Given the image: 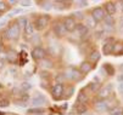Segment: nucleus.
Returning <instances> with one entry per match:
<instances>
[{"mask_svg":"<svg viewBox=\"0 0 123 115\" xmlns=\"http://www.w3.org/2000/svg\"><path fill=\"white\" fill-rule=\"evenodd\" d=\"M6 24V20H1V21H0V28H1L3 26H5Z\"/></svg>","mask_w":123,"mask_h":115,"instance_id":"36","label":"nucleus"},{"mask_svg":"<svg viewBox=\"0 0 123 115\" xmlns=\"http://www.w3.org/2000/svg\"><path fill=\"white\" fill-rule=\"evenodd\" d=\"M104 24H105V27L106 28H112L113 26H115V21H113V18L111 17V16H107V17H105V20H104Z\"/></svg>","mask_w":123,"mask_h":115,"instance_id":"19","label":"nucleus"},{"mask_svg":"<svg viewBox=\"0 0 123 115\" xmlns=\"http://www.w3.org/2000/svg\"><path fill=\"white\" fill-rule=\"evenodd\" d=\"M95 110L98 111V113H105L107 109H109V107H110V104H109V102L107 101H105V99H100V101H98L96 103H95Z\"/></svg>","mask_w":123,"mask_h":115,"instance_id":"9","label":"nucleus"},{"mask_svg":"<svg viewBox=\"0 0 123 115\" xmlns=\"http://www.w3.org/2000/svg\"><path fill=\"white\" fill-rule=\"evenodd\" d=\"M62 23H63V26L66 27L67 31H73V30H76L77 23H76V20L72 17V16H68V17H66Z\"/></svg>","mask_w":123,"mask_h":115,"instance_id":"7","label":"nucleus"},{"mask_svg":"<svg viewBox=\"0 0 123 115\" xmlns=\"http://www.w3.org/2000/svg\"><path fill=\"white\" fill-rule=\"evenodd\" d=\"M79 115H90V114L88 113V111H85V113H83V114H79Z\"/></svg>","mask_w":123,"mask_h":115,"instance_id":"40","label":"nucleus"},{"mask_svg":"<svg viewBox=\"0 0 123 115\" xmlns=\"http://www.w3.org/2000/svg\"><path fill=\"white\" fill-rule=\"evenodd\" d=\"M44 109L43 108H34V109H29L28 114H34V115H38V114H44Z\"/></svg>","mask_w":123,"mask_h":115,"instance_id":"23","label":"nucleus"},{"mask_svg":"<svg viewBox=\"0 0 123 115\" xmlns=\"http://www.w3.org/2000/svg\"><path fill=\"white\" fill-rule=\"evenodd\" d=\"M31 87H32V85H31L29 83H22V84H21V86H20V89H21L23 92H26V91L31 90Z\"/></svg>","mask_w":123,"mask_h":115,"instance_id":"27","label":"nucleus"},{"mask_svg":"<svg viewBox=\"0 0 123 115\" xmlns=\"http://www.w3.org/2000/svg\"><path fill=\"white\" fill-rule=\"evenodd\" d=\"M7 9H9V6H7V4L5 1H0V13L7 11Z\"/></svg>","mask_w":123,"mask_h":115,"instance_id":"30","label":"nucleus"},{"mask_svg":"<svg viewBox=\"0 0 123 115\" xmlns=\"http://www.w3.org/2000/svg\"><path fill=\"white\" fill-rule=\"evenodd\" d=\"M96 24H98V22L92 17V16L85 20V26H86L88 28H94V27H96Z\"/></svg>","mask_w":123,"mask_h":115,"instance_id":"21","label":"nucleus"},{"mask_svg":"<svg viewBox=\"0 0 123 115\" xmlns=\"http://www.w3.org/2000/svg\"><path fill=\"white\" fill-rule=\"evenodd\" d=\"M77 4H78V6H80V7H84V6H88V1H78Z\"/></svg>","mask_w":123,"mask_h":115,"instance_id":"32","label":"nucleus"},{"mask_svg":"<svg viewBox=\"0 0 123 115\" xmlns=\"http://www.w3.org/2000/svg\"><path fill=\"white\" fill-rule=\"evenodd\" d=\"M20 4H21L22 6H29V5L32 4V3H31V1H21Z\"/></svg>","mask_w":123,"mask_h":115,"instance_id":"33","label":"nucleus"},{"mask_svg":"<svg viewBox=\"0 0 123 115\" xmlns=\"http://www.w3.org/2000/svg\"><path fill=\"white\" fill-rule=\"evenodd\" d=\"M110 115H123V108L121 107H116L110 111Z\"/></svg>","mask_w":123,"mask_h":115,"instance_id":"22","label":"nucleus"},{"mask_svg":"<svg viewBox=\"0 0 123 115\" xmlns=\"http://www.w3.org/2000/svg\"><path fill=\"white\" fill-rule=\"evenodd\" d=\"M117 11V7H116V4L112 3V1H107L105 4V12H107L109 16H113Z\"/></svg>","mask_w":123,"mask_h":115,"instance_id":"13","label":"nucleus"},{"mask_svg":"<svg viewBox=\"0 0 123 115\" xmlns=\"http://www.w3.org/2000/svg\"><path fill=\"white\" fill-rule=\"evenodd\" d=\"M3 51V42H0V52Z\"/></svg>","mask_w":123,"mask_h":115,"instance_id":"39","label":"nucleus"},{"mask_svg":"<svg viewBox=\"0 0 123 115\" xmlns=\"http://www.w3.org/2000/svg\"><path fill=\"white\" fill-rule=\"evenodd\" d=\"M80 74H82V73H80L78 69H76V68H73V67H69V68H67V69L65 70L63 76H65L66 79H68V80L78 81V80L82 79V75H80Z\"/></svg>","mask_w":123,"mask_h":115,"instance_id":"2","label":"nucleus"},{"mask_svg":"<svg viewBox=\"0 0 123 115\" xmlns=\"http://www.w3.org/2000/svg\"><path fill=\"white\" fill-rule=\"evenodd\" d=\"M3 67H4V61H3V59H0V69H1Z\"/></svg>","mask_w":123,"mask_h":115,"instance_id":"38","label":"nucleus"},{"mask_svg":"<svg viewBox=\"0 0 123 115\" xmlns=\"http://www.w3.org/2000/svg\"><path fill=\"white\" fill-rule=\"evenodd\" d=\"M85 111H88L86 104H78V105H77V113H78V114H83V113H85Z\"/></svg>","mask_w":123,"mask_h":115,"instance_id":"25","label":"nucleus"},{"mask_svg":"<svg viewBox=\"0 0 123 115\" xmlns=\"http://www.w3.org/2000/svg\"><path fill=\"white\" fill-rule=\"evenodd\" d=\"M113 91V86L111 84H107L102 87H100V90L98 91V97L100 99H105V98H107Z\"/></svg>","mask_w":123,"mask_h":115,"instance_id":"3","label":"nucleus"},{"mask_svg":"<svg viewBox=\"0 0 123 115\" xmlns=\"http://www.w3.org/2000/svg\"><path fill=\"white\" fill-rule=\"evenodd\" d=\"M51 92H52V94H54L55 98L61 97V94H63V85L62 84L54 85V86H52V89H51Z\"/></svg>","mask_w":123,"mask_h":115,"instance_id":"14","label":"nucleus"},{"mask_svg":"<svg viewBox=\"0 0 123 115\" xmlns=\"http://www.w3.org/2000/svg\"><path fill=\"white\" fill-rule=\"evenodd\" d=\"M119 26H121V30H123V17L119 18Z\"/></svg>","mask_w":123,"mask_h":115,"instance_id":"35","label":"nucleus"},{"mask_svg":"<svg viewBox=\"0 0 123 115\" xmlns=\"http://www.w3.org/2000/svg\"><path fill=\"white\" fill-rule=\"evenodd\" d=\"M76 31H77V34L79 35V37H85V35H88V33H89V28H88L85 24H82V23H79V24H77V27H76Z\"/></svg>","mask_w":123,"mask_h":115,"instance_id":"12","label":"nucleus"},{"mask_svg":"<svg viewBox=\"0 0 123 115\" xmlns=\"http://www.w3.org/2000/svg\"><path fill=\"white\" fill-rule=\"evenodd\" d=\"M45 56H46V52H45V50H44L43 47L37 46V47H34L33 50H32V57H33V59H36L38 62H40L42 59L46 58Z\"/></svg>","mask_w":123,"mask_h":115,"instance_id":"5","label":"nucleus"},{"mask_svg":"<svg viewBox=\"0 0 123 115\" xmlns=\"http://www.w3.org/2000/svg\"><path fill=\"white\" fill-rule=\"evenodd\" d=\"M77 102L79 104H85L88 102V94L84 92V91H80L77 96Z\"/></svg>","mask_w":123,"mask_h":115,"instance_id":"16","label":"nucleus"},{"mask_svg":"<svg viewBox=\"0 0 123 115\" xmlns=\"http://www.w3.org/2000/svg\"><path fill=\"white\" fill-rule=\"evenodd\" d=\"M72 17H77V18H79V20H82L83 18V13L79 11V12H74L73 15H72Z\"/></svg>","mask_w":123,"mask_h":115,"instance_id":"31","label":"nucleus"},{"mask_svg":"<svg viewBox=\"0 0 123 115\" xmlns=\"http://www.w3.org/2000/svg\"><path fill=\"white\" fill-rule=\"evenodd\" d=\"M39 64L42 65L43 68H45V69H50V68L54 67V63H52V61H50V59H48V58L42 59V61L39 62Z\"/></svg>","mask_w":123,"mask_h":115,"instance_id":"18","label":"nucleus"},{"mask_svg":"<svg viewBox=\"0 0 123 115\" xmlns=\"http://www.w3.org/2000/svg\"><path fill=\"white\" fill-rule=\"evenodd\" d=\"M20 27H21V26H20L18 23H16V22L9 26L6 35H7V38H9L10 40H16L17 38L20 37V31H21Z\"/></svg>","mask_w":123,"mask_h":115,"instance_id":"1","label":"nucleus"},{"mask_svg":"<svg viewBox=\"0 0 123 115\" xmlns=\"http://www.w3.org/2000/svg\"><path fill=\"white\" fill-rule=\"evenodd\" d=\"M33 33H34V26L31 22H28L25 26V35L26 37H31V35H33Z\"/></svg>","mask_w":123,"mask_h":115,"instance_id":"17","label":"nucleus"},{"mask_svg":"<svg viewBox=\"0 0 123 115\" xmlns=\"http://www.w3.org/2000/svg\"><path fill=\"white\" fill-rule=\"evenodd\" d=\"M121 5H122V11H123V1H121Z\"/></svg>","mask_w":123,"mask_h":115,"instance_id":"41","label":"nucleus"},{"mask_svg":"<svg viewBox=\"0 0 123 115\" xmlns=\"http://www.w3.org/2000/svg\"><path fill=\"white\" fill-rule=\"evenodd\" d=\"M92 69H93V65H92L90 62H88V61L82 62L80 65H79V72H80L82 74H88Z\"/></svg>","mask_w":123,"mask_h":115,"instance_id":"15","label":"nucleus"},{"mask_svg":"<svg viewBox=\"0 0 123 115\" xmlns=\"http://www.w3.org/2000/svg\"><path fill=\"white\" fill-rule=\"evenodd\" d=\"M89 89H90V91H93V92H98V91L100 90V86H99V84L92 83V84L89 85Z\"/></svg>","mask_w":123,"mask_h":115,"instance_id":"29","label":"nucleus"},{"mask_svg":"<svg viewBox=\"0 0 123 115\" xmlns=\"http://www.w3.org/2000/svg\"><path fill=\"white\" fill-rule=\"evenodd\" d=\"M118 90H119L121 92H123V83H121V84L118 85Z\"/></svg>","mask_w":123,"mask_h":115,"instance_id":"37","label":"nucleus"},{"mask_svg":"<svg viewBox=\"0 0 123 115\" xmlns=\"http://www.w3.org/2000/svg\"><path fill=\"white\" fill-rule=\"evenodd\" d=\"M113 39H107L106 40V42L104 44V46H102V52H104V55H110V53H112L113 52Z\"/></svg>","mask_w":123,"mask_h":115,"instance_id":"10","label":"nucleus"},{"mask_svg":"<svg viewBox=\"0 0 123 115\" xmlns=\"http://www.w3.org/2000/svg\"><path fill=\"white\" fill-rule=\"evenodd\" d=\"M54 33L56 34V37H65L68 31H67L66 27L63 26V23L57 22V23H55V26H54Z\"/></svg>","mask_w":123,"mask_h":115,"instance_id":"8","label":"nucleus"},{"mask_svg":"<svg viewBox=\"0 0 123 115\" xmlns=\"http://www.w3.org/2000/svg\"><path fill=\"white\" fill-rule=\"evenodd\" d=\"M105 69L107 72V75H113L115 74V69L112 68L111 64H105Z\"/></svg>","mask_w":123,"mask_h":115,"instance_id":"26","label":"nucleus"},{"mask_svg":"<svg viewBox=\"0 0 123 115\" xmlns=\"http://www.w3.org/2000/svg\"><path fill=\"white\" fill-rule=\"evenodd\" d=\"M117 81L121 84V83H123V74H121V75H118L117 76Z\"/></svg>","mask_w":123,"mask_h":115,"instance_id":"34","label":"nucleus"},{"mask_svg":"<svg viewBox=\"0 0 123 115\" xmlns=\"http://www.w3.org/2000/svg\"><path fill=\"white\" fill-rule=\"evenodd\" d=\"M48 23H49V16H39L34 21V28L38 30H43L46 28Z\"/></svg>","mask_w":123,"mask_h":115,"instance_id":"4","label":"nucleus"},{"mask_svg":"<svg viewBox=\"0 0 123 115\" xmlns=\"http://www.w3.org/2000/svg\"><path fill=\"white\" fill-rule=\"evenodd\" d=\"M9 104H10L9 99H6V98H0V108H6Z\"/></svg>","mask_w":123,"mask_h":115,"instance_id":"28","label":"nucleus"},{"mask_svg":"<svg viewBox=\"0 0 123 115\" xmlns=\"http://www.w3.org/2000/svg\"><path fill=\"white\" fill-rule=\"evenodd\" d=\"M99 59H100V53H99V51H93V52L89 55V62L96 63Z\"/></svg>","mask_w":123,"mask_h":115,"instance_id":"20","label":"nucleus"},{"mask_svg":"<svg viewBox=\"0 0 123 115\" xmlns=\"http://www.w3.org/2000/svg\"><path fill=\"white\" fill-rule=\"evenodd\" d=\"M92 17L96 21V22H101L105 20L106 17V12L102 7H95L93 11H92Z\"/></svg>","mask_w":123,"mask_h":115,"instance_id":"6","label":"nucleus"},{"mask_svg":"<svg viewBox=\"0 0 123 115\" xmlns=\"http://www.w3.org/2000/svg\"><path fill=\"white\" fill-rule=\"evenodd\" d=\"M38 115H44V114H38Z\"/></svg>","mask_w":123,"mask_h":115,"instance_id":"42","label":"nucleus"},{"mask_svg":"<svg viewBox=\"0 0 123 115\" xmlns=\"http://www.w3.org/2000/svg\"><path fill=\"white\" fill-rule=\"evenodd\" d=\"M46 97L45 96H43V94H36V96H34L33 98H32V104L33 105H43V104H45L46 103Z\"/></svg>","mask_w":123,"mask_h":115,"instance_id":"11","label":"nucleus"},{"mask_svg":"<svg viewBox=\"0 0 123 115\" xmlns=\"http://www.w3.org/2000/svg\"><path fill=\"white\" fill-rule=\"evenodd\" d=\"M44 10H50L51 7H52V3L51 1H40V3H38Z\"/></svg>","mask_w":123,"mask_h":115,"instance_id":"24","label":"nucleus"}]
</instances>
